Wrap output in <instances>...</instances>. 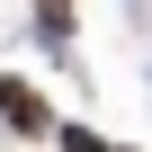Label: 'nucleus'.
I'll return each instance as SVG.
<instances>
[{
	"label": "nucleus",
	"instance_id": "obj_2",
	"mask_svg": "<svg viewBox=\"0 0 152 152\" xmlns=\"http://www.w3.org/2000/svg\"><path fill=\"white\" fill-rule=\"evenodd\" d=\"M36 27L45 36H72V0H36Z\"/></svg>",
	"mask_w": 152,
	"mask_h": 152
},
{
	"label": "nucleus",
	"instance_id": "obj_1",
	"mask_svg": "<svg viewBox=\"0 0 152 152\" xmlns=\"http://www.w3.org/2000/svg\"><path fill=\"white\" fill-rule=\"evenodd\" d=\"M0 125H9V134H27V143H45V134H54V107H45L27 81H0Z\"/></svg>",
	"mask_w": 152,
	"mask_h": 152
},
{
	"label": "nucleus",
	"instance_id": "obj_3",
	"mask_svg": "<svg viewBox=\"0 0 152 152\" xmlns=\"http://www.w3.org/2000/svg\"><path fill=\"white\" fill-rule=\"evenodd\" d=\"M54 143H63V152H116V143H99L90 125H54Z\"/></svg>",
	"mask_w": 152,
	"mask_h": 152
}]
</instances>
